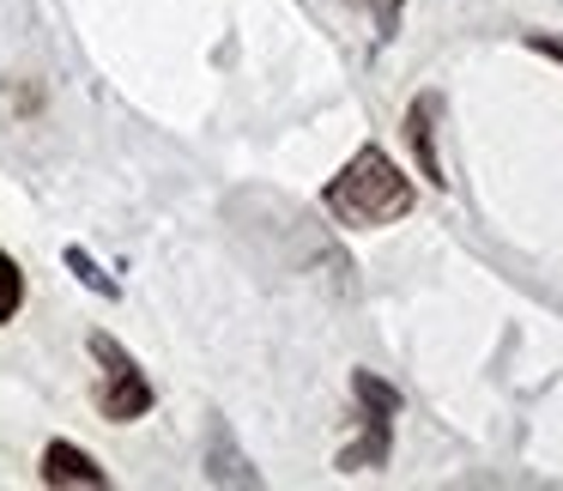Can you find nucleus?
<instances>
[{
	"mask_svg": "<svg viewBox=\"0 0 563 491\" xmlns=\"http://www.w3.org/2000/svg\"><path fill=\"white\" fill-rule=\"evenodd\" d=\"M67 268H74V273H79V280H86V285H98L103 297H115V280H103V273H98V261H91L86 249H67Z\"/></svg>",
	"mask_w": 563,
	"mask_h": 491,
	"instance_id": "423d86ee",
	"label": "nucleus"
},
{
	"mask_svg": "<svg viewBox=\"0 0 563 491\" xmlns=\"http://www.w3.org/2000/svg\"><path fill=\"white\" fill-rule=\"evenodd\" d=\"M19 304H25V280H19L13 255L0 249V321H13V316H19Z\"/></svg>",
	"mask_w": 563,
	"mask_h": 491,
	"instance_id": "39448f33",
	"label": "nucleus"
},
{
	"mask_svg": "<svg viewBox=\"0 0 563 491\" xmlns=\"http://www.w3.org/2000/svg\"><path fill=\"white\" fill-rule=\"evenodd\" d=\"M328 212L345 225H388V219H400V212H412V183L394 171L382 146H364L328 183Z\"/></svg>",
	"mask_w": 563,
	"mask_h": 491,
	"instance_id": "f257e3e1",
	"label": "nucleus"
},
{
	"mask_svg": "<svg viewBox=\"0 0 563 491\" xmlns=\"http://www.w3.org/2000/svg\"><path fill=\"white\" fill-rule=\"evenodd\" d=\"M43 479L49 485H103V467L91 455H79L74 443H49L43 449Z\"/></svg>",
	"mask_w": 563,
	"mask_h": 491,
	"instance_id": "7ed1b4c3",
	"label": "nucleus"
},
{
	"mask_svg": "<svg viewBox=\"0 0 563 491\" xmlns=\"http://www.w3.org/2000/svg\"><path fill=\"white\" fill-rule=\"evenodd\" d=\"M539 55H551V62H563V37H533Z\"/></svg>",
	"mask_w": 563,
	"mask_h": 491,
	"instance_id": "6e6552de",
	"label": "nucleus"
},
{
	"mask_svg": "<svg viewBox=\"0 0 563 491\" xmlns=\"http://www.w3.org/2000/svg\"><path fill=\"white\" fill-rule=\"evenodd\" d=\"M91 358L103 364V389H98L103 418L128 425V418H140V413H146V406H152L146 377H140V364H134V358H128L115 340H110V334H91Z\"/></svg>",
	"mask_w": 563,
	"mask_h": 491,
	"instance_id": "f03ea898",
	"label": "nucleus"
},
{
	"mask_svg": "<svg viewBox=\"0 0 563 491\" xmlns=\"http://www.w3.org/2000/svg\"><path fill=\"white\" fill-rule=\"evenodd\" d=\"M430 116H437V98H418V103H412V122H406V134H412V152H418V164H424V176H430V183H449V176H442V164H437Z\"/></svg>",
	"mask_w": 563,
	"mask_h": 491,
	"instance_id": "20e7f679",
	"label": "nucleus"
},
{
	"mask_svg": "<svg viewBox=\"0 0 563 491\" xmlns=\"http://www.w3.org/2000/svg\"><path fill=\"white\" fill-rule=\"evenodd\" d=\"M369 13H376L382 37H394V31H400V0H369Z\"/></svg>",
	"mask_w": 563,
	"mask_h": 491,
	"instance_id": "0eeeda50",
	"label": "nucleus"
}]
</instances>
